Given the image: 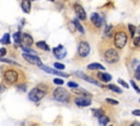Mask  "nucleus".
Masks as SVG:
<instances>
[{"instance_id":"1","label":"nucleus","mask_w":140,"mask_h":126,"mask_svg":"<svg viewBox=\"0 0 140 126\" xmlns=\"http://www.w3.org/2000/svg\"><path fill=\"white\" fill-rule=\"evenodd\" d=\"M114 44L117 48H123L125 47V45L127 44V39H128V36H127V33L125 31H122L119 30L114 34Z\"/></svg>"},{"instance_id":"2","label":"nucleus","mask_w":140,"mask_h":126,"mask_svg":"<svg viewBox=\"0 0 140 126\" xmlns=\"http://www.w3.org/2000/svg\"><path fill=\"white\" fill-rule=\"evenodd\" d=\"M54 98H55V100H57L59 102H69L70 101V94L65 88L55 89Z\"/></svg>"},{"instance_id":"3","label":"nucleus","mask_w":140,"mask_h":126,"mask_svg":"<svg viewBox=\"0 0 140 126\" xmlns=\"http://www.w3.org/2000/svg\"><path fill=\"white\" fill-rule=\"evenodd\" d=\"M46 95V91L42 90V89H39L38 87L37 88H34L32 89L31 91H30L29 93V99L31 100L32 102H38L39 100H42L43 98H44Z\"/></svg>"},{"instance_id":"4","label":"nucleus","mask_w":140,"mask_h":126,"mask_svg":"<svg viewBox=\"0 0 140 126\" xmlns=\"http://www.w3.org/2000/svg\"><path fill=\"white\" fill-rule=\"evenodd\" d=\"M3 79H5V81L7 83L13 85L19 80V74L15 70H13V69H8L3 74Z\"/></svg>"},{"instance_id":"5","label":"nucleus","mask_w":140,"mask_h":126,"mask_svg":"<svg viewBox=\"0 0 140 126\" xmlns=\"http://www.w3.org/2000/svg\"><path fill=\"white\" fill-rule=\"evenodd\" d=\"M104 59L108 64H115L119 60V55L114 48H109L104 53Z\"/></svg>"},{"instance_id":"6","label":"nucleus","mask_w":140,"mask_h":126,"mask_svg":"<svg viewBox=\"0 0 140 126\" xmlns=\"http://www.w3.org/2000/svg\"><path fill=\"white\" fill-rule=\"evenodd\" d=\"M78 54L81 57H86L90 54V45L88 42L81 41L78 45Z\"/></svg>"},{"instance_id":"7","label":"nucleus","mask_w":140,"mask_h":126,"mask_svg":"<svg viewBox=\"0 0 140 126\" xmlns=\"http://www.w3.org/2000/svg\"><path fill=\"white\" fill-rule=\"evenodd\" d=\"M23 58L25 59L26 61H29L30 64H32V65H37V66H43L42 64V60L39 59L38 56H36V55H28V54H23Z\"/></svg>"},{"instance_id":"8","label":"nucleus","mask_w":140,"mask_h":126,"mask_svg":"<svg viewBox=\"0 0 140 126\" xmlns=\"http://www.w3.org/2000/svg\"><path fill=\"white\" fill-rule=\"evenodd\" d=\"M75 103L80 108H84L91 105V98L89 97H78L75 99Z\"/></svg>"},{"instance_id":"9","label":"nucleus","mask_w":140,"mask_h":126,"mask_svg":"<svg viewBox=\"0 0 140 126\" xmlns=\"http://www.w3.org/2000/svg\"><path fill=\"white\" fill-rule=\"evenodd\" d=\"M53 54H54V56L57 59H62L67 55V51H66V48L62 45H59L53 49Z\"/></svg>"},{"instance_id":"10","label":"nucleus","mask_w":140,"mask_h":126,"mask_svg":"<svg viewBox=\"0 0 140 126\" xmlns=\"http://www.w3.org/2000/svg\"><path fill=\"white\" fill-rule=\"evenodd\" d=\"M41 69H42V70H44V71H46V72H48V74L57 75V76H60V77H65V78H67L68 76H69L68 74H66V72H64V71H61V70H57V69L49 68L48 66H45V65L41 66Z\"/></svg>"},{"instance_id":"11","label":"nucleus","mask_w":140,"mask_h":126,"mask_svg":"<svg viewBox=\"0 0 140 126\" xmlns=\"http://www.w3.org/2000/svg\"><path fill=\"white\" fill-rule=\"evenodd\" d=\"M75 75H76V76H78V77H80V78H82L83 80H85V81L90 82V83H93V85H95V86H99V87H101V88L103 87L102 83H100V82H99L98 80H95V79H93V78H91V77H89V76H86L85 74H83V72L76 71V72H75Z\"/></svg>"},{"instance_id":"12","label":"nucleus","mask_w":140,"mask_h":126,"mask_svg":"<svg viewBox=\"0 0 140 126\" xmlns=\"http://www.w3.org/2000/svg\"><path fill=\"white\" fill-rule=\"evenodd\" d=\"M22 46L24 47H31V46L34 44V41H33V37L28 33H23L22 34Z\"/></svg>"},{"instance_id":"13","label":"nucleus","mask_w":140,"mask_h":126,"mask_svg":"<svg viewBox=\"0 0 140 126\" xmlns=\"http://www.w3.org/2000/svg\"><path fill=\"white\" fill-rule=\"evenodd\" d=\"M75 11H76V14H77V16H78V19H80V20H85L86 19V13L84 11V9L82 8V6L76 3L75 5Z\"/></svg>"},{"instance_id":"14","label":"nucleus","mask_w":140,"mask_h":126,"mask_svg":"<svg viewBox=\"0 0 140 126\" xmlns=\"http://www.w3.org/2000/svg\"><path fill=\"white\" fill-rule=\"evenodd\" d=\"M91 21H92L93 24L96 26V28H101V26H102L103 19L101 18V15H100L99 13H96V12L92 13V14H91Z\"/></svg>"},{"instance_id":"15","label":"nucleus","mask_w":140,"mask_h":126,"mask_svg":"<svg viewBox=\"0 0 140 126\" xmlns=\"http://www.w3.org/2000/svg\"><path fill=\"white\" fill-rule=\"evenodd\" d=\"M72 92H73V93L79 94V97H89V98H91V93H90V92H88L86 90H84V89H81V88H75V89H72Z\"/></svg>"},{"instance_id":"16","label":"nucleus","mask_w":140,"mask_h":126,"mask_svg":"<svg viewBox=\"0 0 140 126\" xmlns=\"http://www.w3.org/2000/svg\"><path fill=\"white\" fill-rule=\"evenodd\" d=\"M98 78L103 82H108V81L112 80V76L109 74H106V72H99Z\"/></svg>"},{"instance_id":"17","label":"nucleus","mask_w":140,"mask_h":126,"mask_svg":"<svg viewBox=\"0 0 140 126\" xmlns=\"http://www.w3.org/2000/svg\"><path fill=\"white\" fill-rule=\"evenodd\" d=\"M21 8L23 10V12L30 13V11H31V1H29V0H23L21 2Z\"/></svg>"},{"instance_id":"18","label":"nucleus","mask_w":140,"mask_h":126,"mask_svg":"<svg viewBox=\"0 0 140 126\" xmlns=\"http://www.w3.org/2000/svg\"><path fill=\"white\" fill-rule=\"evenodd\" d=\"M89 70H96V69H100V70H104V66H102L101 64H98V62H93V64H90L88 66Z\"/></svg>"},{"instance_id":"19","label":"nucleus","mask_w":140,"mask_h":126,"mask_svg":"<svg viewBox=\"0 0 140 126\" xmlns=\"http://www.w3.org/2000/svg\"><path fill=\"white\" fill-rule=\"evenodd\" d=\"M36 46H37L38 48L43 49V51H46V52H48V51H49V47H48V45L46 44V42H44V41L37 42V43H36Z\"/></svg>"},{"instance_id":"20","label":"nucleus","mask_w":140,"mask_h":126,"mask_svg":"<svg viewBox=\"0 0 140 126\" xmlns=\"http://www.w3.org/2000/svg\"><path fill=\"white\" fill-rule=\"evenodd\" d=\"M13 39H14V42L16 44L20 45L22 43V34L20 32H15L14 34H13Z\"/></svg>"},{"instance_id":"21","label":"nucleus","mask_w":140,"mask_h":126,"mask_svg":"<svg viewBox=\"0 0 140 126\" xmlns=\"http://www.w3.org/2000/svg\"><path fill=\"white\" fill-rule=\"evenodd\" d=\"M73 23H75V25H76V29L78 30V31L80 32V33H82V34H84V29H83V26L81 25V23L79 22V19L77 18L75 21H73Z\"/></svg>"},{"instance_id":"22","label":"nucleus","mask_w":140,"mask_h":126,"mask_svg":"<svg viewBox=\"0 0 140 126\" xmlns=\"http://www.w3.org/2000/svg\"><path fill=\"white\" fill-rule=\"evenodd\" d=\"M108 122H109V118H108V116H106L105 114L99 117V123L101 124V125H103V126H105L106 124L108 123Z\"/></svg>"},{"instance_id":"23","label":"nucleus","mask_w":140,"mask_h":126,"mask_svg":"<svg viewBox=\"0 0 140 126\" xmlns=\"http://www.w3.org/2000/svg\"><path fill=\"white\" fill-rule=\"evenodd\" d=\"M0 42H1V44H3V45L10 44V34L9 33H6V34L2 36V38L0 39Z\"/></svg>"},{"instance_id":"24","label":"nucleus","mask_w":140,"mask_h":126,"mask_svg":"<svg viewBox=\"0 0 140 126\" xmlns=\"http://www.w3.org/2000/svg\"><path fill=\"white\" fill-rule=\"evenodd\" d=\"M113 30H114L113 25H107V26L105 28L104 34H105L106 36H111V35H113Z\"/></svg>"},{"instance_id":"25","label":"nucleus","mask_w":140,"mask_h":126,"mask_svg":"<svg viewBox=\"0 0 140 126\" xmlns=\"http://www.w3.org/2000/svg\"><path fill=\"white\" fill-rule=\"evenodd\" d=\"M107 88L109 89V90H112V91L117 92V93H122V89H119L117 86H115V85H108Z\"/></svg>"},{"instance_id":"26","label":"nucleus","mask_w":140,"mask_h":126,"mask_svg":"<svg viewBox=\"0 0 140 126\" xmlns=\"http://www.w3.org/2000/svg\"><path fill=\"white\" fill-rule=\"evenodd\" d=\"M128 29H129V33H130L131 37H134V36H135V33H136V26L132 25V24H129V25H128Z\"/></svg>"},{"instance_id":"27","label":"nucleus","mask_w":140,"mask_h":126,"mask_svg":"<svg viewBox=\"0 0 140 126\" xmlns=\"http://www.w3.org/2000/svg\"><path fill=\"white\" fill-rule=\"evenodd\" d=\"M54 67L56 68V69H57V70H64V69H65V65L64 64H60V62H55V64H54Z\"/></svg>"},{"instance_id":"28","label":"nucleus","mask_w":140,"mask_h":126,"mask_svg":"<svg viewBox=\"0 0 140 126\" xmlns=\"http://www.w3.org/2000/svg\"><path fill=\"white\" fill-rule=\"evenodd\" d=\"M54 83L57 85V86H62L64 85V80L60 78H56V79H54Z\"/></svg>"},{"instance_id":"29","label":"nucleus","mask_w":140,"mask_h":126,"mask_svg":"<svg viewBox=\"0 0 140 126\" xmlns=\"http://www.w3.org/2000/svg\"><path fill=\"white\" fill-rule=\"evenodd\" d=\"M93 113H94V115H95V116H98V117L104 115V113H103L102 110H93Z\"/></svg>"},{"instance_id":"30","label":"nucleus","mask_w":140,"mask_h":126,"mask_svg":"<svg viewBox=\"0 0 140 126\" xmlns=\"http://www.w3.org/2000/svg\"><path fill=\"white\" fill-rule=\"evenodd\" d=\"M135 78L140 80V65L138 66L137 69H136V71H135Z\"/></svg>"},{"instance_id":"31","label":"nucleus","mask_w":140,"mask_h":126,"mask_svg":"<svg viewBox=\"0 0 140 126\" xmlns=\"http://www.w3.org/2000/svg\"><path fill=\"white\" fill-rule=\"evenodd\" d=\"M68 87H70V88H72V89H75V88H79V86H78V83H76V82H72V81H69L68 82Z\"/></svg>"},{"instance_id":"32","label":"nucleus","mask_w":140,"mask_h":126,"mask_svg":"<svg viewBox=\"0 0 140 126\" xmlns=\"http://www.w3.org/2000/svg\"><path fill=\"white\" fill-rule=\"evenodd\" d=\"M130 83H131V86H132V87H134V89L136 90V92H138V93L140 94V89L138 88V86L135 83V81H134V80H131V81H130Z\"/></svg>"},{"instance_id":"33","label":"nucleus","mask_w":140,"mask_h":126,"mask_svg":"<svg viewBox=\"0 0 140 126\" xmlns=\"http://www.w3.org/2000/svg\"><path fill=\"white\" fill-rule=\"evenodd\" d=\"M106 102H107V103H109V104H115V105L118 104V101L113 100V99H106Z\"/></svg>"},{"instance_id":"34","label":"nucleus","mask_w":140,"mask_h":126,"mask_svg":"<svg viewBox=\"0 0 140 126\" xmlns=\"http://www.w3.org/2000/svg\"><path fill=\"white\" fill-rule=\"evenodd\" d=\"M134 44H135L136 46H140V35L138 36V37H136V38L134 39Z\"/></svg>"},{"instance_id":"35","label":"nucleus","mask_w":140,"mask_h":126,"mask_svg":"<svg viewBox=\"0 0 140 126\" xmlns=\"http://www.w3.org/2000/svg\"><path fill=\"white\" fill-rule=\"evenodd\" d=\"M118 83H119V85H122V86H124L125 88H128V85L126 83V82H125L124 80H122V79H118Z\"/></svg>"},{"instance_id":"36","label":"nucleus","mask_w":140,"mask_h":126,"mask_svg":"<svg viewBox=\"0 0 140 126\" xmlns=\"http://www.w3.org/2000/svg\"><path fill=\"white\" fill-rule=\"evenodd\" d=\"M6 53H7V51H6V48H1L0 49V56H1V58H3V56L6 55Z\"/></svg>"},{"instance_id":"37","label":"nucleus","mask_w":140,"mask_h":126,"mask_svg":"<svg viewBox=\"0 0 140 126\" xmlns=\"http://www.w3.org/2000/svg\"><path fill=\"white\" fill-rule=\"evenodd\" d=\"M1 61H3V62H8V64H14V65H16L14 61L9 60V59H5V58H1Z\"/></svg>"},{"instance_id":"38","label":"nucleus","mask_w":140,"mask_h":126,"mask_svg":"<svg viewBox=\"0 0 140 126\" xmlns=\"http://www.w3.org/2000/svg\"><path fill=\"white\" fill-rule=\"evenodd\" d=\"M132 114L139 116V115H140V110H134V111H132Z\"/></svg>"},{"instance_id":"39","label":"nucleus","mask_w":140,"mask_h":126,"mask_svg":"<svg viewBox=\"0 0 140 126\" xmlns=\"http://www.w3.org/2000/svg\"><path fill=\"white\" fill-rule=\"evenodd\" d=\"M130 126H140V123H138V122H135V123H132Z\"/></svg>"},{"instance_id":"40","label":"nucleus","mask_w":140,"mask_h":126,"mask_svg":"<svg viewBox=\"0 0 140 126\" xmlns=\"http://www.w3.org/2000/svg\"><path fill=\"white\" fill-rule=\"evenodd\" d=\"M138 33L140 34V25H139V28H138Z\"/></svg>"},{"instance_id":"41","label":"nucleus","mask_w":140,"mask_h":126,"mask_svg":"<svg viewBox=\"0 0 140 126\" xmlns=\"http://www.w3.org/2000/svg\"><path fill=\"white\" fill-rule=\"evenodd\" d=\"M139 102H140V99H139Z\"/></svg>"},{"instance_id":"42","label":"nucleus","mask_w":140,"mask_h":126,"mask_svg":"<svg viewBox=\"0 0 140 126\" xmlns=\"http://www.w3.org/2000/svg\"><path fill=\"white\" fill-rule=\"evenodd\" d=\"M109 126H112V125H109Z\"/></svg>"}]
</instances>
